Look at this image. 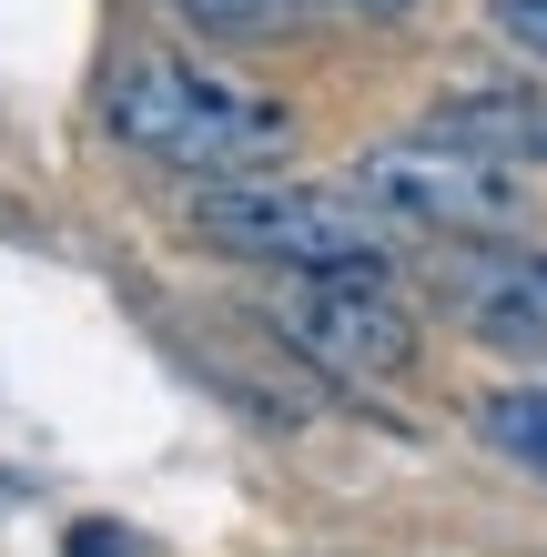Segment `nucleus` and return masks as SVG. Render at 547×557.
I'll use <instances>...</instances> for the list:
<instances>
[{"label": "nucleus", "mask_w": 547, "mask_h": 557, "mask_svg": "<svg viewBox=\"0 0 547 557\" xmlns=\"http://www.w3.org/2000/svg\"><path fill=\"white\" fill-rule=\"evenodd\" d=\"M102 112H112V133L133 152L173 162L192 183H253V173H274V162L295 152V112H284L274 91H244V82L203 72V61H183V51L122 61Z\"/></svg>", "instance_id": "obj_1"}, {"label": "nucleus", "mask_w": 547, "mask_h": 557, "mask_svg": "<svg viewBox=\"0 0 547 557\" xmlns=\"http://www.w3.org/2000/svg\"><path fill=\"white\" fill-rule=\"evenodd\" d=\"M192 244L244 253V264H284V274H345V264H396V223L365 193L335 183H213L192 203Z\"/></svg>", "instance_id": "obj_2"}, {"label": "nucleus", "mask_w": 547, "mask_h": 557, "mask_svg": "<svg viewBox=\"0 0 547 557\" xmlns=\"http://www.w3.org/2000/svg\"><path fill=\"white\" fill-rule=\"evenodd\" d=\"M356 193L375 213H406V223H436V234H518L527 203H518V173L467 143H436V133H406V143H365L356 152Z\"/></svg>", "instance_id": "obj_3"}, {"label": "nucleus", "mask_w": 547, "mask_h": 557, "mask_svg": "<svg viewBox=\"0 0 547 557\" xmlns=\"http://www.w3.org/2000/svg\"><path fill=\"white\" fill-rule=\"evenodd\" d=\"M264 324L295 355H314L325 375H356V385H375V375H406L415 366V314H406V294L385 284L375 264H345V274H295L264 305Z\"/></svg>", "instance_id": "obj_4"}, {"label": "nucleus", "mask_w": 547, "mask_h": 557, "mask_svg": "<svg viewBox=\"0 0 547 557\" xmlns=\"http://www.w3.org/2000/svg\"><path fill=\"white\" fill-rule=\"evenodd\" d=\"M446 314L497 355H547V253H527L518 234H467L436 264Z\"/></svg>", "instance_id": "obj_5"}, {"label": "nucleus", "mask_w": 547, "mask_h": 557, "mask_svg": "<svg viewBox=\"0 0 547 557\" xmlns=\"http://www.w3.org/2000/svg\"><path fill=\"white\" fill-rule=\"evenodd\" d=\"M436 143H467L487 162H547V91H467L426 112Z\"/></svg>", "instance_id": "obj_6"}, {"label": "nucleus", "mask_w": 547, "mask_h": 557, "mask_svg": "<svg viewBox=\"0 0 547 557\" xmlns=\"http://www.w3.org/2000/svg\"><path fill=\"white\" fill-rule=\"evenodd\" d=\"M476 436H487L507 467L547 476V385H497V396L476 406Z\"/></svg>", "instance_id": "obj_7"}, {"label": "nucleus", "mask_w": 547, "mask_h": 557, "mask_svg": "<svg viewBox=\"0 0 547 557\" xmlns=\"http://www.w3.org/2000/svg\"><path fill=\"white\" fill-rule=\"evenodd\" d=\"M203 41H284L304 21V0H173Z\"/></svg>", "instance_id": "obj_8"}, {"label": "nucleus", "mask_w": 547, "mask_h": 557, "mask_svg": "<svg viewBox=\"0 0 547 557\" xmlns=\"http://www.w3.org/2000/svg\"><path fill=\"white\" fill-rule=\"evenodd\" d=\"M487 21H497V41H518L527 61H547V0H497Z\"/></svg>", "instance_id": "obj_9"}, {"label": "nucleus", "mask_w": 547, "mask_h": 557, "mask_svg": "<svg viewBox=\"0 0 547 557\" xmlns=\"http://www.w3.org/2000/svg\"><path fill=\"white\" fill-rule=\"evenodd\" d=\"M61 557H122V537H112V528H72V547H61Z\"/></svg>", "instance_id": "obj_10"}, {"label": "nucleus", "mask_w": 547, "mask_h": 557, "mask_svg": "<svg viewBox=\"0 0 547 557\" xmlns=\"http://www.w3.org/2000/svg\"><path fill=\"white\" fill-rule=\"evenodd\" d=\"M335 11H356V21H396V11H415V0H335Z\"/></svg>", "instance_id": "obj_11"}]
</instances>
